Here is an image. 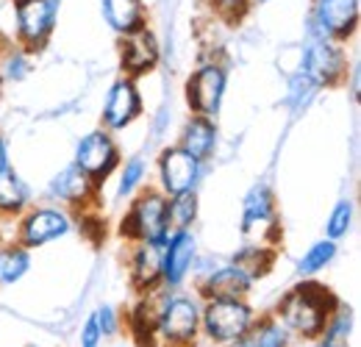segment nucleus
I'll use <instances>...</instances> for the list:
<instances>
[{
  "mask_svg": "<svg viewBox=\"0 0 361 347\" xmlns=\"http://www.w3.org/2000/svg\"><path fill=\"white\" fill-rule=\"evenodd\" d=\"M336 311L334 295L319 284H300L295 286L278 305V314L286 328H292L300 336H317L325 331L331 314Z\"/></svg>",
  "mask_w": 361,
  "mask_h": 347,
  "instance_id": "obj_1",
  "label": "nucleus"
},
{
  "mask_svg": "<svg viewBox=\"0 0 361 347\" xmlns=\"http://www.w3.org/2000/svg\"><path fill=\"white\" fill-rule=\"evenodd\" d=\"M123 233L136 242L167 245L170 222H167V197L161 192H145L134 200L131 212L123 219Z\"/></svg>",
  "mask_w": 361,
  "mask_h": 347,
  "instance_id": "obj_2",
  "label": "nucleus"
},
{
  "mask_svg": "<svg viewBox=\"0 0 361 347\" xmlns=\"http://www.w3.org/2000/svg\"><path fill=\"white\" fill-rule=\"evenodd\" d=\"M359 28V0H317L309 17L312 39H350Z\"/></svg>",
  "mask_w": 361,
  "mask_h": 347,
  "instance_id": "obj_3",
  "label": "nucleus"
},
{
  "mask_svg": "<svg viewBox=\"0 0 361 347\" xmlns=\"http://www.w3.org/2000/svg\"><path fill=\"white\" fill-rule=\"evenodd\" d=\"M200 319L214 342H236L250 328L253 311L250 305L242 303V298H217L206 303V308L200 311Z\"/></svg>",
  "mask_w": 361,
  "mask_h": 347,
  "instance_id": "obj_4",
  "label": "nucleus"
},
{
  "mask_svg": "<svg viewBox=\"0 0 361 347\" xmlns=\"http://www.w3.org/2000/svg\"><path fill=\"white\" fill-rule=\"evenodd\" d=\"M61 0H14L17 8V39L25 50H42L53 34Z\"/></svg>",
  "mask_w": 361,
  "mask_h": 347,
  "instance_id": "obj_5",
  "label": "nucleus"
},
{
  "mask_svg": "<svg viewBox=\"0 0 361 347\" xmlns=\"http://www.w3.org/2000/svg\"><path fill=\"white\" fill-rule=\"evenodd\" d=\"M348 64L345 56L339 50V44L334 39H309V44L303 47V64L300 73H306L317 87H334L342 81Z\"/></svg>",
  "mask_w": 361,
  "mask_h": 347,
  "instance_id": "obj_6",
  "label": "nucleus"
},
{
  "mask_svg": "<svg viewBox=\"0 0 361 347\" xmlns=\"http://www.w3.org/2000/svg\"><path fill=\"white\" fill-rule=\"evenodd\" d=\"M226 95V70L220 64H203L186 81V100L200 117H214Z\"/></svg>",
  "mask_w": 361,
  "mask_h": 347,
  "instance_id": "obj_7",
  "label": "nucleus"
},
{
  "mask_svg": "<svg viewBox=\"0 0 361 347\" xmlns=\"http://www.w3.org/2000/svg\"><path fill=\"white\" fill-rule=\"evenodd\" d=\"M117 164H120V150L114 139L103 130L87 133L75 147V167H81L94 183L106 181V175L114 173Z\"/></svg>",
  "mask_w": 361,
  "mask_h": 347,
  "instance_id": "obj_8",
  "label": "nucleus"
},
{
  "mask_svg": "<svg viewBox=\"0 0 361 347\" xmlns=\"http://www.w3.org/2000/svg\"><path fill=\"white\" fill-rule=\"evenodd\" d=\"M200 325V308L192 303L189 298H170L164 300L159 311V322L156 331L170 342V345H189L197 334Z\"/></svg>",
  "mask_w": 361,
  "mask_h": 347,
  "instance_id": "obj_9",
  "label": "nucleus"
},
{
  "mask_svg": "<svg viewBox=\"0 0 361 347\" xmlns=\"http://www.w3.org/2000/svg\"><path fill=\"white\" fill-rule=\"evenodd\" d=\"M159 175H161V189L176 197L183 192H192L200 175V162H195L183 147H167L159 159Z\"/></svg>",
  "mask_w": 361,
  "mask_h": 347,
  "instance_id": "obj_10",
  "label": "nucleus"
},
{
  "mask_svg": "<svg viewBox=\"0 0 361 347\" xmlns=\"http://www.w3.org/2000/svg\"><path fill=\"white\" fill-rule=\"evenodd\" d=\"M142 114V97L134 87V78H123L109 89L106 106H103V123L111 130H120L131 126Z\"/></svg>",
  "mask_w": 361,
  "mask_h": 347,
  "instance_id": "obj_11",
  "label": "nucleus"
},
{
  "mask_svg": "<svg viewBox=\"0 0 361 347\" xmlns=\"http://www.w3.org/2000/svg\"><path fill=\"white\" fill-rule=\"evenodd\" d=\"M70 231V217L59 209H37L23 219L20 228V245L23 248H39Z\"/></svg>",
  "mask_w": 361,
  "mask_h": 347,
  "instance_id": "obj_12",
  "label": "nucleus"
},
{
  "mask_svg": "<svg viewBox=\"0 0 361 347\" xmlns=\"http://www.w3.org/2000/svg\"><path fill=\"white\" fill-rule=\"evenodd\" d=\"M156 61H159V42H156V37H153L147 28H142V31H136V34H128V37L123 39L120 64H123V70H126L131 78L150 73V70L156 67Z\"/></svg>",
  "mask_w": 361,
  "mask_h": 347,
  "instance_id": "obj_13",
  "label": "nucleus"
},
{
  "mask_svg": "<svg viewBox=\"0 0 361 347\" xmlns=\"http://www.w3.org/2000/svg\"><path fill=\"white\" fill-rule=\"evenodd\" d=\"M192 261H195V236L189 231H176L173 236H167V245L161 250V278L170 286H178L186 278Z\"/></svg>",
  "mask_w": 361,
  "mask_h": 347,
  "instance_id": "obj_14",
  "label": "nucleus"
},
{
  "mask_svg": "<svg viewBox=\"0 0 361 347\" xmlns=\"http://www.w3.org/2000/svg\"><path fill=\"white\" fill-rule=\"evenodd\" d=\"M92 192H94V181L81 167H75V164L64 167L61 173L50 181V195L64 200V203H73V206L90 200Z\"/></svg>",
  "mask_w": 361,
  "mask_h": 347,
  "instance_id": "obj_15",
  "label": "nucleus"
},
{
  "mask_svg": "<svg viewBox=\"0 0 361 347\" xmlns=\"http://www.w3.org/2000/svg\"><path fill=\"white\" fill-rule=\"evenodd\" d=\"M100 6H103L106 23L117 34L128 37V34H136V31L145 28V6H142V0H100Z\"/></svg>",
  "mask_w": 361,
  "mask_h": 347,
  "instance_id": "obj_16",
  "label": "nucleus"
},
{
  "mask_svg": "<svg viewBox=\"0 0 361 347\" xmlns=\"http://www.w3.org/2000/svg\"><path fill=\"white\" fill-rule=\"evenodd\" d=\"M264 228H275L272 222V195L267 186H256L245 197V214H242V231L247 236H259Z\"/></svg>",
  "mask_w": 361,
  "mask_h": 347,
  "instance_id": "obj_17",
  "label": "nucleus"
},
{
  "mask_svg": "<svg viewBox=\"0 0 361 347\" xmlns=\"http://www.w3.org/2000/svg\"><path fill=\"white\" fill-rule=\"evenodd\" d=\"M217 145V126L209 120V117H195L186 123L183 128V139H180V147L195 159V162H206L212 156Z\"/></svg>",
  "mask_w": 361,
  "mask_h": 347,
  "instance_id": "obj_18",
  "label": "nucleus"
},
{
  "mask_svg": "<svg viewBox=\"0 0 361 347\" xmlns=\"http://www.w3.org/2000/svg\"><path fill=\"white\" fill-rule=\"evenodd\" d=\"M250 284H253V278L245 275L236 264H231V267H220V269L203 284V295H206L209 300H217V298H242V295H247Z\"/></svg>",
  "mask_w": 361,
  "mask_h": 347,
  "instance_id": "obj_19",
  "label": "nucleus"
},
{
  "mask_svg": "<svg viewBox=\"0 0 361 347\" xmlns=\"http://www.w3.org/2000/svg\"><path fill=\"white\" fill-rule=\"evenodd\" d=\"M161 250H164V245H153V242H142L136 248L134 259H131V278H134L136 289H153L159 284Z\"/></svg>",
  "mask_w": 361,
  "mask_h": 347,
  "instance_id": "obj_20",
  "label": "nucleus"
},
{
  "mask_svg": "<svg viewBox=\"0 0 361 347\" xmlns=\"http://www.w3.org/2000/svg\"><path fill=\"white\" fill-rule=\"evenodd\" d=\"M236 347H286V331L275 319H262L236 339Z\"/></svg>",
  "mask_w": 361,
  "mask_h": 347,
  "instance_id": "obj_21",
  "label": "nucleus"
},
{
  "mask_svg": "<svg viewBox=\"0 0 361 347\" xmlns=\"http://www.w3.org/2000/svg\"><path fill=\"white\" fill-rule=\"evenodd\" d=\"M28 200V192L23 186V181L11 170L0 173V214H14L25 206Z\"/></svg>",
  "mask_w": 361,
  "mask_h": 347,
  "instance_id": "obj_22",
  "label": "nucleus"
},
{
  "mask_svg": "<svg viewBox=\"0 0 361 347\" xmlns=\"http://www.w3.org/2000/svg\"><path fill=\"white\" fill-rule=\"evenodd\" d=\"M31 267L28 248H3L0 250V284H17Z\"/></svg>",
  "mask_w": 361,
  "mask_h": 347,
  "instance_id": "obj_23",
  "label": "nucleus"
},
{
  "mask_svg": "<svg viewBox=\"0 0 361 347\" xmlns=\"http://www.w3.org/2000/svg\"><path fill=\"white\" fill-rule=\"evenodd\" d=\"M195 214H197V200L192 192H183V195H176L173 200H167V222L176 231H186Z\"/></svg>",
  "mask_w": 361,
  "mask_h": 347,
  "instance_id": "obj_24",
  "label": "nucleus"
},
{
  "mask_svg": "<svg viewBox=\"0 0 361 347\" xmlns=\"http://www.w3.org/2000/svg\"><path fill=\"white\" fill-rule=\"evenodd\" d=\"M233 264H236L245 275H250V278L264 275L267 267L272 264V250H267L264 245H247V248L233 259Z\"/></svg>",
  "mask_w": 361,
  "mask_h": 347,
  "instance_id": "obj_25",
  "label": "nucleus"
},
{
  "mask_svg": "<svg viewBox=\"0 0 361 347\" xmlns=\"http://www.w3.org/2000/svg\"><path fill=\"white\" fill-rule=\"evenodd\" d=\"M334 256H336V245H334V239L317 242V245H312V250L300 259L298 272H300V275H312V272H317V269H322V267L334 259Z\"/></svg>",
  "mask_w": 361,
  "mask_h": 347,
  "instance_id": "obj_26",
  "label": "nucleus"
},
{
  "mask_svg": "<svg viewBox=\"0 0 361 347\" xmlns=\"http://www.w3.org/2000/svg\"><path fill=\"white\" fill-rule=\"evenodd\" d=\"M317 92V84L306 75V73H295L292 75V81H289V106L295 109V111H300L312 97H314Z\"/></svg>",
  "mask_w": 361,
  "mask_h": 347,
  "instance_id": "obj_27",
  "label": "nucleus"
},
{
  "mask_svg": "<svg viewBox=\"0 0 361 347\" xmlns=\"http://www.w3.org/2000/svg\"><path fill=\"white\" fill-rule=\"evenodd\" d=\"M350 219H353V206H350L348 200L336 203L334 214H331L328 225H325L328 239H339V236H345V233H348V228H350Z\"/></svg>",
  "mask_w": 361,
  "mask_h": 347,
  "instance_id": "obj_28",
  "label": "nucleus"
},
{
  "mask_svg": "<svg viewBox=\"0 0 361 347\" xmlns=\"http://www.w3.org/2000/svg\"><path fill=\"white\" fill-rule=\"evenodd\" d=\"M142 175H145V162L134 156L128 164H126V170H123V178H120V186H117V195L120 197H128L131 192H134L136 186H139V181H142Z\"/></svg>",
  "mask_w": 361,
  "mask_h": 347,
  "instance_id": "obj_29",
  "label": "nucleus"
},
{
  "mask_svg": "<svg viewBox=\"0 0 361 347\" xmlns=\"http://www.w3.org/2000/svg\"><path fill=\"white\" fill-rule=\"evenodd\" d=\"M212 3H214L217 14L228 23H239L245 17L247 6H250V0H212Z\"/></svg>",
  "mask_w": 361,
  "mask_h": 347,
  "instance_id": "obj_30",
  "label": "nucleus"
},
{
  "mask_svg": "<svg viewBox=\"0 0 361 347\" xmlns=\"http://www.w3.org/2000/svg\"><path fill=\"white\" fill-rule=\"evenodd\" d=\"M0 70H3V75H6V78L20 81V78H25V75H28V59H25L23 53H14V50H11V53L6 56V61H3V67H0Z\"/></svg>",
  "mask_w": 361,
  "mask_h": 347,
  "instance_id": "obj_31",
  "label": "nucleus"
},
{
  "mask_svg": "<svg viewBox=\"0 0 361 347\" xmlns=\"http://www.w3.org/2000/svg\"><path fill=\"white\" fill-rule=\"evenodd\" d=\"M348 331H350V308H336L334 311V322L328 325V339L331 342L342 339V336H348Z\"/></svg>",
  "mask_w": 361,
  "mask_h": 347,
  "instance_id": "obj_32",
  "label": "nucleus"
},
{
  "mask_svg": "<svg viewBox=\"0 0 361 347\" xmlns=\"http://www.w3.org/2000/svg\"><path fill=\"white\" fill-rule=\"evenodd\" d=\"M100 325H97V317L92 314L90 319H87V325H84V334H81V345L84 347H97L100 345Z\"/></svg>",
  "mask_w": 361,
  "mask_h": 347,
  "instance_id": "obj_33",
  "label": "nucleus"
},
{
  "mask_svg": "<svg viewBox=\"0 0 361 347\" xmlns=\"http://www.w3.org/2000/svg\"><path fill=\"white\" fill-rule=\"evenodd\" d=\"M97 325H100V334H114V328H117V319H114V311L109 308V305H103L97 314Z\"/></svg>",
  "mask_w": 361,
  "mask_h": 347,
  "instance_id": "obj_34",
  "label": "nucleus"
},
{
  "mask_svg": "<svg viewBox=\"0 0 361 347\" xmlns=\"http://www.w3.org/2000/svg\"><path fill=\"white\" fill-rule=\"evenodd\" d=\"M6 170H8V156H6V142L0 136V173H6Z\"/></svg>",
  "mask_w": 361,
  "mask_h": 347,
  "instance_id": "obj_35",
  "label": "nucleus"
},
{
  "mask_svg": "<svg viewBox=\"0 0 361 347\" xmlns=\"http://www.w3.org/2000/svg\"><path fill=\"white\" fill-rule=\"evenodd\" d=\"M250 3H267V0H250Z\"/></svg>",
  "mask_w": 361,
  "mask_h": 347,
  "instance_id": "obj_36",
  "label": "nucleus"
},
{
  "mask_svg": "<svg viewBox=\"0 0 361 347\" xmlns=\"http://www.w3.org/2000/svg\"><path fill=\"white\" fill-rule=\"evenodd\" d=\"M325 347H336V345H334V342H328V345H325Z\"/></svg>",
  "mask_w": 361,
  "mask_h": 347,
  "instance_id": "obj_37",
  "label": "nucleus"
}]
</instances>
